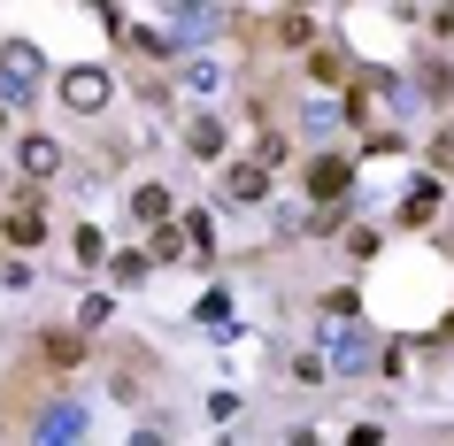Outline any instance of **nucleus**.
<instances>
[{
	"label": "nucleus",
	"mask_w": 454,
	"mask_h": 446,
	"mask_svg": "<svg viewBox=\"0 0 454 446\" xmlns=\"http://www.w3.org/2000/svg\"><path fill=\"white\" fill-rule=\"evenodd\" d=\"M39 77H47L39 47H24V39L0 47V93H8V100H39Z\"/></svg>",
	"instance_id": "obj_1"
},
{
	"label": "nucleus",
	"mask_w": 454,
	"mask_h": 446,
	"mask_svg": "<svg viewBox=\"0 0 454 446\" xmlns=\"http://www.w3.org/2000/svg\"><path fill=\"white\" fill-rule=\"evenodd\" d=\"M47 239V185H31L16 208L0 215V246H39Z\"/></svg>",
	"instance_id": "obj_2"
},
{
	"label": "nucleus",
	"mask_w": 454,
	"mask_h": 446,
	"mask_svg": "<svg viewBox=\"0 0 454 446\" xmlns=\"http://www.w3.org/2000/svg\"><path fill=\"white\" fill-rule=\"evenodd\" d=\"M62 100H70L77 116H100V108L116 100V77L93 70V62H77V70H62Z\"/></svg>",
	"instance_id": "obj_3"
},
{
	"label": "nucleus",
	"mask_w": 454,
	"mask_h": 446,
	"mask_svg": "<svg viewBox=\"0 0 454 446\" xmlns=\"http://www.w3.org/2000/svg\"><path fill=\"white\" fill-rule=\"evenodd\" d=\"M347 185H355V162H339V154H316V162H309V192L324 200V208H332Z\"/></svg>",
	"instance_id": "obj_4"
},
{
	"label": "nucleus",
	"mask_w": 454,
	"mask_h": 446,
	"mask_svg": "<svg viewBox=\"0 0 454 446\" xmlns=\"http://www.w3.org/2000/svg\"><path fill=\"white\" fill-rule=\"evenodd\" d=\"M262 192H270V169L262 162H223V200H247V208H254Z\"/></svg>",
	"instance_id": "obj_5"
},
{
	"label": "nucleus",
	"mask_w": 454,
	"mask_h": 446,
	"mask_svg": "<svg viewBox=\"0 0 454 446\" xmlns=\"http://www.w3.org/2000/svg\"><path fill=\"white\" fill-rule=\"evenodd\" d=\"M39 362H47V370H77V362H85V339H77V331H39Z\"/></svg>",
	"instance_id": "obj_6"
},
{
	"label": "nucleus",
	"mask_w": 454,
	"mask_h": 446,
	"mask_svg": "<svg viewBox=\"0 0 454 446\" xmlns=\"http://www.w3.org/2000/svg\"><path fill=\"white\" fill-rule=\"evenodd\" d=\"M16 162H24V177H39V185H47V177H62V146L31 131V139L16 146Z\"/></svg>",
	"instance_id": "obj_7"
},
{
	"label": "nucleus",
	"mask_w": 454,
	"mask_h": 446,
	"mask_svg": "<svg viewBox=\"0 0 454 446\" xmlns=\"http://www.w3.org/2000/svg\"><path fill=\"white\" fill-rule=\"evenodd\" d=\"M309 77H316V85H339V77H355L347 47H332V39H316V47H309Z\"/></svg>",
	"instance_id": "obj_8"
},
{
	"label": "nucleus",
	"mask_w": 454,
	"mask_h": 446,
	"mask_svg": "<svg viewBox=\"0 0 454 446\" xmlns=\"http://www.w3.org/2000/svg\"><path fill=\"white\" fill-rule=\"evenodd\" d=\"M185 146L200 154V162H215V154H223V116H192L185 123Z\"/></svg>",
	"instance_id": "obj_9"
},
{
	"label": "nucleus",
	"mask_w": 454,
	"mask_h": 446,
	"mask_svg": "<svg viewBox=\"0 0 454 446\" xmlns=\"http://www.w3.org/2000/svg\"><path fill=\"white\" fill-rule=\"evenodd\" d=\"M131 215H139L146 231H162V223H169V185H139V192H131Z\"/></svg>",
	"instance_id": "obj_10"
},
{
	"label": "nucleus",
	"mask_w": 454,
	"mask_h": 446,
	"mask_svg": "<svg viewBox=\"0 0 454 446\" xmlns=\"http://www.w3.org/2000/svg\"><path fill=\"white\" fill-rule=\"evenodd\" d=\"M431 208H439V177H424V185L401 200V223H431Z\"/></svg>",
	"instance_id": "obj_11"
},
{
	"label": "nucleus",
	"mask_w": 454,
	"mask_h": 446,
	"mask_svg": "<svg viewBox=\"0 0 454 446\" xmlns=\"http://www.w3.org/2000/svg\"><path fill=\"white\" fill-rule=\"evenodd\" d=\"M177 254H192V239H185V231H169V223H162V231L146 239V262H177Z\"/></svg>",
	"instance_id": "obj_12"
},
{
	"label": "nucleus",
	"mask_w": 454,
	"mask_h": 446,
	"mask_svg": "<svg viewBox=\"0 0 454 446\" xmlns=\"http://www.w3.org/2000/svg\"><path fill=\"white\" fill-rule=\"evenodd\" d=\"M278 39H286V47H316V16H301V8L278 16Z\"/></svg>",
	"instance_id": "obj_13"
},
{
	"label": "nucleus",
	"mask_w": 454,
	"mask_h": 446,
	"mask_svg": "<svg viewBox=\"0 0 454 446\" xmlns=\"http://www.w3.org/2000/svg\"><path fill=\"white\" fill-rule=\"evenodd\" d=\"M77 262H85V270H100V262H108V239H100V223H85V231H77Z\"/></svg>",
	"instance_id": "obj_14"
},
{
	"label": "nucleus",
	"mask_w": 454,
	"mask_h": 446,
	"mask_svg": "<svg viewBox=\"0 0 454 446\" xmlns=\"http://www.w3.org/2000/svg\"><path fill=\"white\" fill-rule=\"evenodd\" d=\"M431 169H439V177H454V123H439V131H431Z\"/></svg>",
	"instance_id": "obj_15"
},
{
	"label": "nucleus",
	"mask_w": 454,
	"mask_h": 446,
	"mask_svg": "<svg viewBox=\"0 0 454 446\" xmlns=\"http://www.w3.org/2000/svg\"><path fill=\"white\" fill-rule=\"evenodd\" d=\"M108 278H116V285H139V278H146V254H131V246L108 254Z\"/></svg>",
	"instance_id": "obj_16"
},
{
	"label": "nucleus",
	"mask_w": 454,
	"mask_h": 446,
	"mask_svg": "<svg viewBox=\"0 0 454 446\" xmlns=\"http://www.w3.org/2000/svg\"><path fill=\"white\" fill-rule=\"evenodd\" d=\"M192 316H200V324H231V293H223V285H215V293H200V308H192Z\"/></svg>",
	"instance_id": "obj_17"
},
{
	"label": "nucleus",
	"mask_w": 454,
	"mask_h": 446,
	"mask_svg": "<svg viewBox=\"0 0 454 446\" xmlns=\"http://www.w3.org/2000/svg\"><path fill=\"white\" fill-rule=\"evenodd\" d=\"M293 377H301V385H324V377H332V354H293Z\"/></svg>",
	"instance_id": "obj_18"
},
{
	"label": "nucleus",
	"mask_w": 454,
	"mask_h": 446,
	"mask_svg": "<svg viewBox=\"0 0 454 446\" xmlns=\"http://www.w3.org/2000/svg\"><path fill=\"white\" fill-rule=\"evenodd\" d=\"M108 308H116V301H108V293H93V301L77 308V324H85V331H100V324H108Z\"/></svg>",
	"instance_id": "obj_19"
},
{
	"label": "nucleus",
	"mask_w": 454,
	"mask_h": 446,
	"mask_svg": "<svg viewBox=\"0 0 454 446\" xmlns=\"http://www.w3.org/2000/svg\"><path fill=\"white\" fill-rule=\"evenodd\" d=\"M254 162H262V169H270V162H286V131H262V146H254Z\"/></svg>",
	"instance_id": "obj_20"
},
{
	"label": "nucleus",
	"mask_w": 454,
	"mask_h": 446,
	"mask_svg": "<svg viewBox=\"0 0 454 446\" xmlns=\"http://www.w3.org/2000/svg\"><path fill=\"white\" fill-rule=\"evenodd\" d=\"M424 24H431V31H439V39H454V8H431Z\"/></svg>",
	"instance_id": "obj_21"
},
{
	"label": "nucleus",
	"mask_w": 454,
	"mask_h": 446,
	"mask_svg": "<svg viewBox=\"0 0 454 446\" xmlns=\"http://www.w3.org/2000/svg\"><path fill=\"white\" fill-rule=\"evenodd\" d=\"M131 446H162V431H131Z\"/></svg>",
	"instance_id": "obj_22"
},
{
	"label": "nucleus",
	"mask_w": 454,
	"mask_h": 446,
	"mask_svg": "<svg viewBox=\"0 0 454 446\" xmlns=\"http://www.w3.org/2000/svg\"><path fill=\"white\" fill-rule=\"evenodd\" d=\"M0 123H8V108H0Z\"/></svg>",
	"instance_id": "obj_23"
}]
</instances>
